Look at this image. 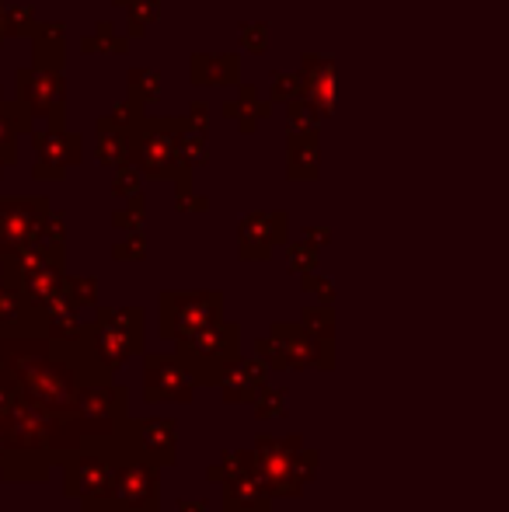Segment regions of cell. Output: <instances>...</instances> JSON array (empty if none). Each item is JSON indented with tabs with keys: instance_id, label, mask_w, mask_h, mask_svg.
Returning <instances> with one entry per match:
<instances>
[{
	"instance_id": "cell-18",
	"label": "cell",
	"mask_w": 509,
	"mask_h": 512,
	"mask_svg": "<svg viewBox=\"0 0 509 512\" xmlns=\"http://www.w3.org/2000/svg\"><path fill=\"white\" fill-rule=\"evenodd\" d=\"M290 262H293V272H307V269H314V262H318V251L307 248V244H297V248L290 251Z\"/></svg>"
},
{
	"instance_id": "cell-14",
	"label": "cell",
	"mask_w": 509,
	"mask_h": 512,
	"mask_svg": "<svg viewBox=\"0 0 509 512\" xmlns=\"http://www.w3.org/2000/svg\"><path fill=\"white\" fill-rule=\"evenodd\" d=\"M252 471H255V450H234V453H224L220 464L206 471V478L224 485V481L241 478V474H252Z\"/></svg>"
},
{
	"instance_id": "cell-6",
	"label": "cell",
	"mask_w": 509,
	"mask_h": 512,
	"mask_svg": "<svg viewBox=\"0 0 509 512\" xmlns=\"http://www.w3.org/2000/svg\"><path fill=\"white\" fill-rule=\"evenodd\" d=\"M255 352L258 359H265V366L276 370H307V366L332 370V345L307 335L304 324H276L269 338L255 342Z\"/></svg>"
},
{
	"instance_id": "cell-8",
	"label": "cell",
	"mask_w": 509,
	"mask_h": 512,
	"mask_svg": "<svg viewBox=\"0 0 509 512\" xmlns=\"http://www.w3.org/2000/svg\"><path fill=\"white\" fill-rule=\"evenodd\" d=\"M119 436V432H116ZM112 436V439H116ZM109 439V443H112ZM109 443L102 446H84L74 457L63 464V478H67V495L81 502H109V488H112V457H109Z\"/></svg>"
},
{
	"instance_id": "cell-15",
	"label": "cell",
	"mask_w": 509,
	"mask_h": 512,
	"mask_svg": "<svg viewBox=\"0 0 509 512\" xmlns=\"http://www.w3.org/2000/svg\"><path fill=\"white\" fill-rule=\"evenodd\" d=\"M255 415L258 418H265V422H269V418H283L286 411V405H290V398H286V391H279V387H258V394H255Z\"/></svg>"
},
{
	"instance_id": "cell-21",
	"label": "cell",
	"mask_w": 509,
	"mask_h": 512,
	"mask_svg": "<svg viewBox=\"0 0 509 512\" xmlns=\"http://www.w3.org/2000/svg\"><path fill=\"white\" fill-rule=\"evenodd\" d=\"M178 512H210V509H206V502H196V499H182V502H178Z\"/></svg>"
},
{
	"instance_id": "cell-13",
	"label": "cell",
	"mask_w": 509,
	"mask_h": 512,
	"mask_svg": "<svg viewBox=\"0 0 509 512\" xmlns=\"http://www.w3.org/2000/svg\"><path fill=\"white\" fill-rule=\"evenodd\" d=\"M53 460L46 453H25V450H7L0 460V471L7 481H46Z\"/></svg>"
},
{
	"instance_id": "cell-3",
	"label": "cell",
	"mask_w": 509,
	"mask_h": 512,
	"mask_svg": "<svg viewBox=\"0 0 509 512\" xmlns=\"http://www.w3.org/2000/svg\"><path fill=\"white\" fill-rule=\"evenodd\" d=\"M126 401H129L126 384H116V380H88V384H81L74 411H70V422H74L81 443L84 446L109 443L129 418Z\"/></svg>"
},
{
	"instance_id": "cell-7",
	"label": "cell",
	"mask_w": 509,
	"mask_h": 512,
	"mask_svg": "<svg viewBox=\"0 0 509 512\" xmlns=\"http://www.w3.org/2000/svg\"><path fill=\"white\" fill-rule=\"evenodd\" d=\"M220 314H224V297H220V293H164L161 338L178 342V338L220 321Z\"/></svg>"
},
{
	"instance_id": "cell-17",
	"label": "cell",
	"mask_w": 509,
	"mask_h": 512,
	"mask_svg": "<svg viewBox=\"0 0 509 512\" xmlns=\"http://www.w3.org/2000/svg\"><path fill=\"white\" fill-rule=\"evenodd\" d=\"M332 310L328 307H321V310H307L304 314V331L307 335H314L318 342H328L332 345Z\"/></svg>"
},
{
	"instance_id": "cell-11",
	"label": "cell",
	"mask_w": 509,
	"mask_h": 512,
	"mask_svg": "<svg viewBox=\"0 0 509 512\" xmlns=\"http://www.w3.org/2000/svg\"><path fill=\"white\" fill-rule=\"evenodd\" d=\"M265 359L258 356H238L220 377V387H224V401L227 405H252L258 387L265 384Z\"/></svg>"
},
{
	"instance_id": "cell-10",
	"label": "cell",
	"mask_w": 509,
	"mask_h": 512,
	"mask_svg": "<svg viewBox=\"0 0 509 512\" xmlns=\"http://www.w3.org/2000/svg\"><path fill=\"white\" fill-rule=\"evenodd\" d=\"M126 429L133 443L157 467H168L178 460V425L171 418H126Z\"/></svg>"
},
{
	"instance_id": "cell-22",
	"label": "cell",
	"mask_w": 509,
	"mask_h": 512,
	"mask_svg": "<svg viewBox=\"0 0 509 512\" xmlns=\"http://www.w3.org/2000/svg\"><path fill=\"white\" fill-rule=\"evenodd\" d=\"M84 512H116V509L105 506V502H84Z\"/></svg>"
},
{
	"instance_id": "cell-23",
	"label": "cell",
	"mask_w": 509,
	"mask_h": 512,
	"mask_svg": "<svg viewBox=\"0 0 509 512\" xmlns=\"http://www.w3.org/2000/svg\"><path fill=\"white\" fill-rule=\"evenodd\" d=\"M258 512H269V506H265V509H258Z\"/></svg>"
},
{
	"instance_id": "cell-1",
	"label": "cell",
	"mask_w": 509,
	"mask_h": 512,
	"mask_svg": "<svg viewBox=\"0 0 509 512\" xmlns=\"http://www.w3.org/2000/svg\"><path fill=\"white\" fill-rule=\"evenodd\" d=\"M112 457V488L109 502L116 512H157L161 509V478L157 464L133 443L126 422L109 443Z\"/></svg>"
},
{
	"instance_id": "cell-2",
	"label": "cell",
	"mask_w": 509,
	"mask_h": 512,
	"mask_svg": "<svg viewBox=\"0 0 509 512\" xmlns=\"http://www.w3.org/2000/svg\"><path fill=\"white\" fill-rule=\"evenodd\" d=\"M143 342V314L136 307H102L95 314V324H88L81 338V349L88 356V366L95 380H112V373L126 363L133 352H140Z\"/></svg>"
},
{
	"instance_id": "cell-4",
	"label": "cell",
	"mask_w": 509,
	"mask_h": 512,
	"mask_svg": "<svg viewBox=\"0 0 509 512\" xmlns=\"http://www.w3.org/2000/svg\"><path fill=\"white\" fill-rule=\"evenodd\" d=\"M255 471L265 481L269 495H300V488L318 471V453L307 450L304 439H272L258 436L255 443Z\"/></svg>"
},
{
	"instance_id": "cell-9",
	"label": "cell",
	"mask_w": 509,
	"mask_h": 512,
	"mask_svg": "<svg viewBox=\"0 0 509 512\" xmlns=\"http://www.w3.org/2000/svg\"><path fill=\"white\" fill-rule=\"evenodd\" d=\"M192 391H196V380L175 356H147V363H143V398L150 405H164V401L185 405V401H192Z\"/></svg>"
},
{
	"instance_id": "cell-5",
	"label": "cell",
	"mask_w": 509,
	"mask_h": 512,
	"mask_svg": "<svg viewBox=\"0 0 509 512\" xmlns=\"http://www.w3.org/2000/svg\"><path fill=\"white\" fill-rule=\"evenodd\" d=\"M178 363L192 373V380L203 387L220 384L224 370L241 356V331L238 324L213 321L206 328L192 331V335L178 338Z\"/></svg>"
},
{
	"instance_id": "cell-19",
	"label": "cell",
	"mask_w": 509,
	"mask_h": 512,
	"mask_svg": "<svg viewBox=\"0 0 509 512\" xmlns=\"http://www.w3.org/2000/svg\"><path fill=\"white\" fill-rule=\"evenodd\" d=\"M7 387H0V460H4V453H7V443H4V408H7Z\"/></svg>"
},
{
	"instance_id": "cell-16",
	"label": "cell",
	"mask_w": 509,
	"mask_h": 512,
	"mask_svg": "<svg viewBox=\"0 0 509 512\" xmlns=\"http://www.w3.org/2000/svg\"><path fill=\"white\" fill-rule=\"evenodd\" d=\"M95 279H63V297H67L70 307L84 310L95 304Z\"/></svg>"
},
{
	"instance_id": "cell-20",
	"label": "cell",
	"mask_w": 509,
	"mask_h": 512,
	"mask_svg": "<svg viewBox=\"0 0 509 512\" xmlns=\"http://www.w3.org/2000/svg\"><path fill=\"white\" fill-rule=\"evenodd\" d=\"M140 255H143L140 237H133V244H126V248H116V258H140Z\"/></svg>"
},
{
	"instance_id": "cell-12",
	"label": "cell",
	"mask_w": 509,
	"mask_h": 512,
	"mask_svg": "<svg viewBox=\"0 0 509 512\" xmlns=\"http://www.w3.org/2000/svg\"><path fill=\"white\" fill-rule=\"evenodd\" d=\"M269 506V488L258 478V471L224 481V509L227 512H258Z\"/></svg>"
}]
</instances>
